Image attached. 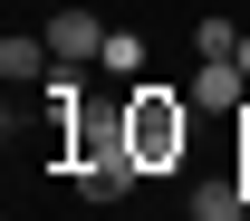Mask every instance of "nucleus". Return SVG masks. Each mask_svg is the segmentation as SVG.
<instances>
[{
    "mask_svg": "<svg viewBox=\"0 0 250 221\" xmlns=\"http://www.w3.org/2000/svg\"><path fill=\"white\" fill-rule=\"evenodd\" d=\"M116 116H125V144H135V163H145V173H183V154H192V96H173V87H154V77H145Z\"/></svg>",
    "mask_w": 250,
    "mask_h": 221,
    "instance_id": "obj_1",
    "label": "nucleus"
},
{
    "mask_svg": "<svg viewBox=\"0 0 250 221\" xmlns=\"http://www.w3.org/2000/svg\"><path fill=\"white\" fill-rule=\"evenodd\" d=\"M67 163H77L87 202H125V192L145 183V163H135V144H125V116H77V135H67Z\"/></svg>",
    "mask_w": 250,
    "mask_h": 221,
    "instance_id": "obj_2",
    "label": "nucleus"
},
{
    "mask_svg": "<svg viewBox=\"0 0 250 221\" xmlns=\"http://www.w3.org/2000/svg\"><path fill=\"white\" fill-rule=\"evenodd\" d=\"M0 77H10L20 96H39V87H48V77H58V48H48V29H10V39H0Z\"/></svg>",
    "mask_w": 250,
    "mask_h": 221,
    "instance_id": "obj_3",
    "label": "nucleus"
},
{
    "mask_svg": "<svg viewBox=\"0 0 250 221\" xmlns=\"http://www.w3.org/2000/svg\"><path fill=\"white\" fill-rule=\"evenodd\" d=\"M48 48H58V67L106 58V29H96V10H58V20H48Z\"/></svg>",
    "mask_w": 250,
    "mask_h": 221,
    "instance_id": "obj_4",
    "label": "nucleus"
},
{
    "mask_svg": "<svg viewBox=\"0 0 250 221\" xmlns=\"http://www.w3.org/2000/svg\"><path fill=\"white\" fill-rule=\"evenodd\" d=\"M183 96H192V106H241V96H250V77H241V58H202Z\"/></svg>",
    "mask_w": 250,
    "mask_h": 221,
    "instance_id": "obj_5",
    "label": "nucleus"
},
{
    "mask_svg": "<svg viewBox=\"0 0 250 221\" xmlns=\"http://www.w3.org/2000/svg\"><path fill=\"white\" fill-rule=\"evenodd\" d=\"M192 221H250V202H241V173H221V183H192Z\"/></svg>",
    "mask_w": 250,
    "mask_h": 221,
    "instance_id": "obj_6",
    "label": "nucleus"
},
{
    "mask_svg": "<svg viewBox=\"0 0 250 221\" xmlns=\"http://www.w3.org/2000/svg\"><path fill=\"white\" fill-rule=\"evenodd\" d=\"M192 48H202V58H241V29H231V20H192Z\"/></svg>",
    "mask_w": 250,
    "mask_h": 221,
    "instance_id": "obj_7",
    "label": "nucleus"
},
{
    "mask_svg": "<svg viewBox=\"0 0 250 221\" xmlns=\"http://www.w3.org/2000/svg\"><path fill=\"white\" fill-rule=\"evenodd\" d=\"M106 67L135 77V67H145V39H135V29H106Z\"/></svg>",
    "mask_w": 250,
    "mask_h": 221,
    "instance_id": "obj_8",
    "label": "nucleus"
},
{
    "mask_svg": "<svg viewBox=\"0 0 250 221\" xmlns=\"http://www.w3.org/2000/svg\"><path fill=\"white\" fill-rule=\"evenodd\" d=\"M241 77H250V29H241Z\"/></svg>",
    "mask_w": 250,
    "mask_h": 221,
    "instance_id": "obj_9",
    "label": "nucleus"
},
{
    "mask_svg": "<svg viewBox=\"0 0 250 221\" xmlns=\"http://www.w3.org/2000/svg\"><path fill=\"white\" fill-rule=\"evenodd\" d=\"M241 202H250V163H241Z\"/></svg>",
    "mask_w": 250,
    "mask_h": 221,
    "instance_id": "obj_10",
    "label": "nucleus"
}]
</instances>
